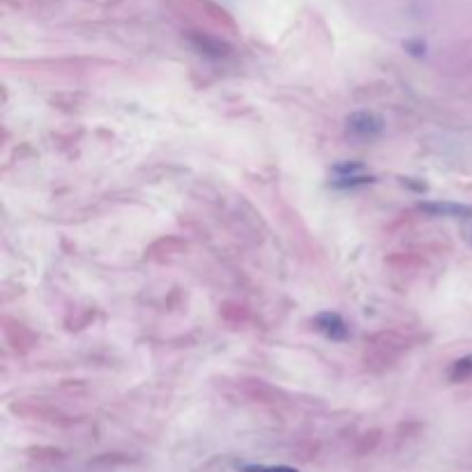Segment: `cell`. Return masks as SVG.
<instances>
[{"label":"cell","mask_w":472,"mask_h":472,"mask_svg":"<svg viewBox=\"0 0 472 472\" xmlns=\"http://www.w3.org/2000/svg\"><path fill=\"white\" fill-rule=\"evenodd\" d=\"M348 132L357 136V139H374V136L383 132V123H381V118L374 116V113L360 111L348 118Z\"/></svg>","instance_id":"7a4b0ae2"},{"label":"cell","mask_w":472,"mask_h":472,"mask_svg":"<svg viewBox=\"0 0 472 472\" xmlns=\"http://www.w3.org/2000/svg\"><path fill=\"white\" fill-rule=\"evenodd\" d=\"M240 472H299L297 468L290 466H263V463H245V466H238Z\"/></svg>","instance_id":"52a82bcc"},{"label":"cell","mask_w":472,"mask_h":472,"mask_svg":"<svg viewBox=\"0 0 472 472\" xmlns=\"http://www.w3.org/2000/svg\"><path fill=\"white\" fill-rule=\"evenodd\" d=\"M187 249V245H184L182 240L173 238V235H168V238H161L157 240L152 247L146 249V259L148 261H155V263H164L168 259H173L175 254H180Z\"/></svg>","instance_id":"277c9868"},{"label":"cell","mask_w":472,"mask_h":472,"mask_svg":"<svg viewBox=\"0 0 472 472\" xmlns=\"http://www.w3.org/2000/svg\"><path fill=\"white\" fill-rule=\"evenodd\" d=\"M470 240H472V228H470Z\"/></svg>","instance_id":"ba28073f"},{"label":"cell","mask_w":472,"mask_h":472,"mask_svg":"<svg viewBox=\"0 0 472 472\" xmlns=\"http://www.w3.org/2000/svg\"><path fill=\"white\" fill-rule=\"evenodd\" d=\"M410 339L401 332H378L367 341V348H364V364H367L369 371H387L394 364L401 360V357L410 350Z\"/></svg>","instance_id":"6da1fadb"},{"label":"cell","mask_w":472,"mask_h":472,"mask_svg":"<svg viewBox=\"0 0 472 472\" xmlns=\"http://www.w3.org/2000/svg\"><path fill=\"white\" fill-rule=\"evenodd\" d=\"M5 339L17 353H28V350H33L35 343H37V337H35L26 325L10 318H5Z\"/></svg>","instance_id":"3957f363"},{"label":"cell","mask_w":472,"mask_h":472,"mask_svg":"<svg viewBox=\"0 0 472 472\" xmlns=\"http://www.w3.org/2000/svg\"><path fill=\"white\" fill-rule=\"evenodd\" d=\"M316 325L320 332H325L327 337H332V339L346 337V325H343V320L337 316V313H320L316 318Z\"/></svg>","instance_id":"8992f818"},{"label":"cell","mask_w":472,"mask_h":472,"mask_svg":"<svg viewBox=\"0 0 472 472\" xmlns=\"http://www.w3.org/2000/svg\"><path fill=\"white\" fill-rule=\"evenodd\" d=\"M189 40H191V44L198 49V51L205 53V55H212V58H221V55L231 53V46H228L226 42H221L219 37H212V35L189 33Z\"/></svg>","instance_id":"5b68a950"}]
</instances>
